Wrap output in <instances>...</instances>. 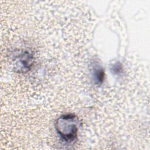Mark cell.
I'll use <instances>...</instances> for the list:
<instances>
[{"label":"cell","instance_id":"cell-1","mask_svg":"<svg viewBox=\"0 0 150 150\" xmlns=\"http://www.w3.org/2000/svg\"><path fill=\"white\" fill-rule=\"evenodd\" d=\"M79 120L72 114H64L60 116L56 121V130L63 141L71 143L74 142L78 133Z\"/></svg>","mask_w":150,"mask_h":150},{"label":"cell","instance_id":"cell-2","mask_svg":"<svg viewBox=\"0 0 150 150\" xmlns=\"http://www.w3.org/2000/svg\"><path fill=\"white\" fill-rule=\"evenodd\" d=\"M92 79L94 83L96 86H100L102 84L105 76L104 69L98 64H96L93 66L91 70Z\"/></svg>","mask_w":150,"mask_h":150},{"label":"cell","instance_id":"cell-3","mask_svg":"<svg viewBox=\"0 0 150 150\" xmlns=\"http://www.w3.org/2000/svg\"><path fill=\"white\" fill-rule=\"evenodd\" d=\"M32 57L28 52H25L22 53L19 59V63L22 67H23V70H28L29 69L32 65Z\"/></svg>","mask_w":150,"mask_h":150}]
</instances>
